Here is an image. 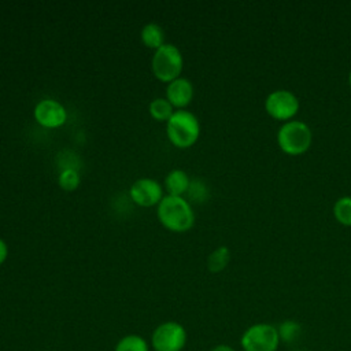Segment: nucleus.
<instances>
[{
  "label": "nucleus",
  "mask_w": 351,
  "mask_h": 351,
  "mask_svg": "<svg viewBox=\"0 0 351 351\" xmlns=\"http://www.w3.org/2000/svg\"><path fill=\"white\" fill-rule=\"evenodd\" d=\"M186 192L189 193L191 199H193V200H196V202H203V200L207 199V188H206V185H204L203 182H200V181H196V180H195V181H191L189 188H188Z\"/></svg>",
  "instance_id": "19"
},
{
  "label": "nucleus",
  "mask_w": 351,
  "mask_h": 351,
  "mask_svg": "<svg viewBox=\"0 0 351 351\" xmlns=\"http://www.w3.org/2000/svg\"><path fill=\"white\" fill-rule=\"evenodd\" d=\"M277 330L281 343L292 344L299 340L302 335V325L295 319H285L277 326Z\"/></svg>",
  "instance_id": "14"
},
{
  "label": "nucleus",
  "mask_w": 351,
  "mask_h": 351,
  "mask_svg": "<svg viewBox=\"0 0 351 351\" xmlns=\"http://www.w3.org/2000/svg\"><path fill=\"white\" fill-rule=\"evenodd\" d=\"M348 85H350V88H351V71H350V74H348Z\"/></svg>",
  "instance_id": "22"
},
{
  "label": "nucleus",
  "mask_w": 351,
  "mask_h": 351,
  "mask_svg": "<svg viewBox=\"0 0 351 351\" xmlns=\"http://www.w3.org/2000/svg\"><path fill=\"white\" fill-rule=\"evenodd\" d=\"M130 197L141 207H151L159 204V202L163 199L162 188L155 180L140 178L130 186Z\"/></svg>",
  "instance_id": "9"
},
{
  "label": "nucleus",
  "mask_w": 351,
  "mask_h": 351,
  "mask_svg": "<svg viewBox=\"0 0 351 351\" xmlns=\"http://www.w3.org/2000/svg\"><path fill=\"white\" fill-rule=\"evenodd\" d=\"M230 261V250L225 245L215 248L207 258V267L211 273L222 271Z\"/></svg>",
  "instance_id": "13"
},
{
  "label": "nucleus",
  "mask_w": 351,
  "mask_h": 351,
  "mask_svg": "<svg viewBox=\"0 0 351 351\" xmlns=\"http://www.w3.org/2000/svg\"><path fill=\"white\" fill-rule=\"evenodd\" d=\"M280 343L277 326L269 322L248 326L240 337L243 351H277Z\"/></svg>",
  "instance_id": "4"
},
{
  "label": "nucleus",
  "mask_w": 351,
  "mask_h": 351,
  "mask_svg": "<svg viewBox=\"0 0 351 351\" xmlns=\"http://www.w3.org/2000/svg\"><path fill=\"white\" fill-rule=\"evenodd\" d=\"M193 97V85L188 78L178 77L177 80L169 82L166 88V99L173 107L184 108L191 103Z\"/></svg>",
  "instance_id": "10"
},
{
  "label": "nucleus",
  "mask_w": 351,
  "mask_h": 351,
  "mask_svg": "<svg viewBox=\"0 0 351 351\" xmlns=\"http://www.w3.org/2000/svg\"><path fill=\"white\" fill-rule=\"evenodd\" d=\"M211 351H236V350L229 344H218Z\"/></svg>",
  "instance_id": "21"
},
{
  "label": "nucleus",
  "mask_w": 351,
  "mask_h": 351,
  "mask_svg": "<svg viewBox=\"0 0 351 351\" xmlns=\"http://www.w3.org/2000/svg\"><path fill=\"white\" fill-rule=\"evenodd\" d=\"M299 107L300 103L298 96L287 89H276L265 99V110L267 115L282 123L292 121L299 112Z\"/></svg>",
  "instance_id": "6"
},
{
  "label": "nucleus",
  "mask_w": 351,
  "mask_h": 351,
  "mask_svg": "<svg viewBox=\"0 0 351 351\" xmlns=\"http://www.w3.org/2000/svg\"><path fill=\"white\" fill-rule=\"evenodd\" d=\"M292 351H303V350H292Z\"/></svg>",
  "instance_id": "23"
},
{
  "label": "nucleus",
  "mask_w": 351,
  "mask_h": 351,
  "mask_svg": "<svg viewBox=\"0 0 351 351\" xmlns=\"http://www.w3.org/2000/svg\"><path fill=\"white\" fill-rule=\"evenodd\" d=\"M166 133L173 145L178 148H188L193 145L199 138V119L191 111L177 110L167 121Z\"/></svg>",
  "instance_id": "3"
},
{
  "label": "nucleus",
  "mask_w": 351,
  "mask_h": 351,
  "mask_svg": "<svg viewBox=\"0 0 351 351\" xmlns=\"http://www.w3.org/2000/svg\"><path fill=\"white\" fill-rule=\"evenodd\" d=\"M7 255H8V248H7V244H5V241H4L3 239H0V265H1V263L5 261Z\"/></svg>",
  "instance_id": "20"
},
{
  "label": "nucleus",
  "mask_w": 351,
  "mask_h": 351,
  "mask_svg": "<svg viewBox=\"0 0 351 351\" xmlns=\"http://www.w3.org/2000/svg\"><path fill=\"white\" fill-rule=\"evenodd\" d=\"M165 184H166V188L169 191V195L181 196L182 193H185L188 191L191 180H189L188 174L184 170L176 169V170H173L167 174Z\"/></svg>",
  "instance_id": "11"
},
{
  "label": "nucleus",
  "mask_w": 351,
  "mask_h": 351,
  "mask_svg": "<svg viewBox=\"0 0 351 351\" xmlns=\"http://www.w3.org/2000/svg\"><path fill=\"white\" fill-rule=\"evenodd\" d=\"M158 218L160 223L171 232H186L195 223V214L182 196H165L158 204Z\"/></svg>",
  "instance_id": "1"
},
{
  "label": "nucleus",
  "mask_w": 351,
  "mask_h": 351,
  "mask_svg": "<svg viewBox=\"0 0 351 351\" xmlns=\"http://www.w3.org/2000/svg\"><path fill=\"white\" fill-rule=\"evenodd\" d=\"M59 185L64 191H74L80 185V176L74 169H66L59 176Z\"/></svg>",
  "instance_id": "18"
},
{
  "label": "nucleus",
  "mask_w": 351,
  "mask_h": 351,
  "mask_svg": "<svg viewBox=\"0 0 351 351\" xmlns=\"http://www.w3.org/2000/svg\"><path fill=\"white\" fill-rule=\"evenodd\" d=\"M173 106L170 104V101L165 97H158L154 99L149 103V114L156 121H169L170 117L173 115Z\"/></svg>",
  "instance_id": "16"
},
{
  "label": "nucleus",
  "mask_w": 351,
  "mask_h": 351,
  "mask_svg": "<svg viewBox=\"0 0 351 351\" xmlns=\"http://www.w3.org/2000/svg\"><path fill=\"white\" fill-rule=\"evenodd\" d=\"M67 112L55 99H43L34 107V119L44 128H59L66 122Z\"/></svg>",
  "instance_id": "8"
},
{
  "label": "nucleus",
  "mask_w": 351,
  "mask_h": 351,
  "mask_svg": "<svg viewBox=\"0 0 351 351\" xmlns=\"http://www.w3.org/2000/svg\"><path fill=\"white\" fill-rule=\"evenodd\" d=\"M141 41L144 43L145 47L156 51L158 48H160L165 44L163 43L165 41L163 29L154 22L147 23L141 30Z\"/></svg>",
  "instance_id": "12"
},
{
  "label": "nucleus",
  "mask_w": 351,
  "mask_h": 351,
  "mask_svg": "<svg viewBox=\"0 0 351 351\" xmlns=\"http://www.w3.org/2000/svg\"><path fill=\"white\" fill-rule=\"evenodd\" d=\"M114 351H149L144 337L138 335H126L115 346Z\"/></svg>",
  "instance_id": "17"
},
{
  "label": "nucleus",
  "mask_w": 351,
  "mask_h": 351,
  "mask_svg": "<svg viewBox=\"0 0 351 351\" xmlns=\"http://www.w3.org/2000/svg\"><path fill=\"white\" fill-rule=\"evenodd\" d=\"M186 344V330L176 321L159 324L151 336L154 351H182Z\"/></svg>",
  "instance_id": "7"
},
{
  "label": "nucleus",
  "mask_w": 351,
  "mask_h": 351,
  "mask_svg": "<svg viewBox=\"0 0 351 351\" xmlns=\"http://www.w3.org/2000/svg\"><path fill=\"white\" fill-rule=\"evenodd\" d=\"M333 217L343 226H351V196H341L335 202Z\"/></svg>",
  "instance_id": "15"
},
{
  "label": "nucleus",
  "mask_w": 351,
  "mask_h": 351,
  "mask_svg": "<svg viewBox=\"0 0 351 351\" xmlns=\"http://www.w3.org/2000/svg\"><path fill=\"white\" fill-rule=\"evenodd\" d=\"M313 143V133L303 121L292 119L284 122L277 132V144L280 149L289 155L298 156L308 151Z\"/></svg>",
  "instance_id": "2"
},
{
  "label": "nucleus",
  "mask_w": 351,
  "mask_h": 351,
  "mask_svg": "<svg viewBox=\"0 0 351 351\" xmlns=\"http://www.w3.org/2000/svg\"><path fill=\"white\" fill-rule=\"evenodd\" d=\"M182 63L181 51L173 44H163L154 53L152 71L159 81L171 82L180 77Z\"/></svg>",
  "instance_id": "5"
}]
</instances>
